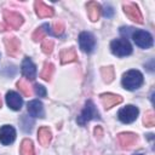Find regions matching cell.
Here are the masks:
<instances>
[{
    "label": "cell",
    "mask_w": 155,
    "mask_h": 155,
    "mask_svg": "<svg viewBox=\"0 0 155 155\" xmlns=\"http://www.w3.org/2000/svg\"><path fill=\"white\" fill-rule=\"evenodd\" d=\"M101 101H102V104L104 105L105 109H110L114 105L120 104L122 102V97L119 94H114V93H102Z\"/></svg>",
    "instance_id": "13"
},
{
    "label": "cell",
    "mask_w": 155,
    "mask_h": 155,
    "mask_svg": "<svg viewBox=\"0 0 155 155\" xmlns=\"http://www.w3.org/2000/svg\"><path fill=\"white\" fill-rule=\"evenodd\" d=\"M4 19H5V23L7 24V27H10L11 29H18L23 24V17L15 11L5 10Z\"/></svg>",
    "instance_id": "8"
},
{
    "label": "cell",
    "mask_w": 155,
    "mask_h": 155,
    "mask_svg": "<svg viewBox=\"0 0 155 155\" xmlns=\"http://www.w3.org/2000/svg\"><path fill=\"white\" fill-rule=\"evenodd\" d=\"M6 103L12 110H21L23 101L18 93H16L15 91H8L6 93Z\"/></svg>",
    "instance_id": "14"
},
{
    "label": "cell",
    "mask_w": 155,
    "mask_h": 155,
    "mask_svg": "<svg viewBox=\"0 0 155 155\" xmlns=\"http://www.w3.org/2000/svg\"><path fill=\"white\" fill-rule=\"evenodd\" d=\"M51 139H52V133H51L50 128L46 127V126L40 127L39 131H38V140H39V143L41 145L46 147V145H48Z\"/></svg>",
    "instance_id": "18"
},
{
    "label": "cell",
    "mask_w": 155,
    "mask_h": 155,
    "mask_svg": "<svg viewBox=\"0 0 155 155\" xmlns=\"http://www.w3.org/2000/svg\"><path fill=\"white\" fill-rule=\"evenodd\" d=\"M111 52L117 57H125L132 53V46L127 39H116L110 44Z\"/></svg>",
    "instance_id": "2"
},
{
    "label": "cell",
    "mask_w": 155,
    "mask_h": 155,
    "mask_svg": "<svg viewBox=\"0 0 155 155\" xmlns=\"http://www.w3.org/2000/svg\"><path fill=\"white\" fill-rule=\"evenodd\" d=\"M22 74L28 78L29 80H34L35 76H36V68H35V64L33 63V61L29 58V57H25L22 62Z\"/></svg>",
    "instance_id": "12"
},
{
    "label": "cell",
    "mask_w": 155,
    "mask_h": 155,
    "mask_svg": "<svg viewBox=\"0 0 155 155\" xmlns=\"http://www.w3.org/2000/svg\"><path fill=\"white\" fill-rule=\"evenodd\" d=\"M92 119H99V113L97 111L93 102L92 101H87L86 104H85L84 110L78 116V124L79 125H85L86 122H88Z\"/></svg>",
    "instance_id": "3"
},
{
    "label": "cell",
    "mask_w": 155,
    "mask_h": 155,
    "mask_svg": "<svg viewBox=\"0 0 155 155\" xmlns=\"http://www.w3.org/2000/svg\"><path fill=\"white\" fill-rule=\"evenodd\" d=\"M121 82H122V86L126 90L133 91V90H137V88H139L142 86L143 75L138 70H128L127 73L124 74Z\"/></svg>",
    "instance_id": "1"
},
{
    "label": "cell",
    "mask_w": 155,
    "mask_h": 155,
    "mask_svg": "<svg viewBox=\"0 0 155 155\" xmlns=\"http://www.w3.org/2000/svg\"><path fill=\"white\" fill-rule=\"evenodd\" d=\"M4 44H5V48H6V52H7L8 56L16 57L21 52V41L16 36L5 38L4 39Z\"/></svg>",
    "instance_id": "9"
},
{
    "label": "cell",
    "mask_w": 155,
    "mask_h": 155,
    "mask_svg": "<svg viewBox=\"0 0 155 155\" xmlns=\"http://www.w3.org/2000/svg\"><path fill=\"white\" fill-rule=\"evenodd\" d=\"M63 31H64V24H63V22L56 21L53 23V25H52V33L54 35H61Z\"/></svg>",
    "instance_id": "27"
},
{
    "label": "cell",
    "mask_w": 155,
    "mask_h": 155,
    "mask_svg": "<svg viewBox=\"0 0 155 155\" xmlns=\"http://www.w3.org/2000/svg\"><path fill=\"white\" fill-rule=\"evenodd\" d=\"M59 58H61V63L62 64H67V63H71V62H75L78 56H76V52L73 47L70 48H64L61 51V54H59Z\"/></svg>",
    "instance_id": "19"
},
{
    "label": "cell",
    "mask_w": 155,
    "mask_h": 155,
    "mask_svg": "<svg viewBox=\"0 0 155 155\" xmlns=\"http://www.w3.org/2000/svg\"><path fill=\"white\" fill-rule=\"evenodd\" d=\"M143 124L147 127H153L155 125V115H154L153 111H147L145 113L144 119H143Z\"/></svg>",
    "instance_id": "25"
},
{
    "label": "cell",
    "mask_w": 155,
    "mask_h": 155,
    "mask_svg": "<svg viewBox=\"0 0 155 155\" xmlns=\"http://www.w3.org/2000/svg\"><path fill=\"white\" fill-rule=\"evenodd\" d=\"M0 30H1V31H4V30H6V29H5V27H4L2 24H0Z\"/></svg>",
    "instance_id": "31"
},
{
    "label": "cell",
    "mask_w": 155,
    "mask_h": 155,
    "mask_svg": "<svg viewBox=\"0 0 155 155\" xmlns=\"http://www.w3.org/2000/svg\"><path fill=\"white\" fill-rule=\"evenodd\" d=\"M79 45H80V48L86 52V53H91L96 46V40H94V36L88 33V31H82L80 35H79Z\"/></svg>",
    "instance_id": "7"
},
{
    "label": "cell",
    "mask_w": 155,
    "mask_h": 155,
    "mask_svg": "<svg viewBox=\"0 0 155 155\" xmlns=\"http://www.w3.org/2000/svg\"><path fill=\"white\" fill-rule=\"evenodd\" d=\"M16 138V130L10 125H4L0 127V142L4 145L13 143Z\"/></svg>",
    "instance_id": "10"
},
{
    "label": "cell",
    "mask_w": 155,
    "mask_h": 155,
    "mask_svg": "<svg viewBox=\"0 0 155 155\" xmlns=\"http://www.w3.org/2000/svg\"><path fill=\"white\" fill-rule=\"evenodd\" d=\"M124 12L125 15L133 22L138 23V24H142L144 21H143V16L140 13V10L139 7L134 4V2H126L124 4Z\"/></svg>",
    "instance_id": "6"
},
{
    "label": "cell",
    "mask_w": 155,
    "mask_h": 155,
    "mask_svg": "<svg viewBox=\"0 0 155 155\" xmlns=\"http://www.w3.org/2000/svg\"><path fill=\"white\" fill-rule=\"evenodd\" d=\"M34 91H35V93H36L39 97H45V96H46V88H45L42 85L35 84V86H34Z\"/></svg>",
    "instance_id": "28"
},
{
    "label": "cell",
    "mask_w": 155,
    "mask_h": 155,
    "mask_svg": "<svg viewBox=\"0 0 155 155\" xmlns=\"http://www.w3.org/2000/svg\"><path fill=\"white\" fill-rule=\"evenodd\" d=\"M41 48H42V52H44V53L50 54V53L52 52V50H53V41L50 40V39L42 41V44H41Z\"/></svg>",
    "instance_id": "26"
},
{
    "label": "cell",
    "mask_w": 155,
    "mask_h": 155,
    "mask_svg": "<svg viewBox=\"0 0 155 155\" xmlns=\"http://www.w3.org/2000/svg\"><path fill=\"white\" fill-rule=\"evenodd\" d=\"M132 39L134 44L142 48H149L153 46V36L145 30H136L132 33Z\"/></svg>",
    "instance_id": "4"
},
{
    "label": "cell",
    "mask_w": 155,
    "mask_h": 155,
    "mask_svg": "<svg viewBox=\"0 0 155 155\" xmlns=\"http://www.w3.org/2000/svg\"><path fill=\"white\" fill-rule=\"evenodd\" d=\"M17 87L23 93V96H25V97H30L31 96V88H30L29 84L24 79H21L19 81H17Z\"/></svg>",
    "instance_id": "23"
},
{
    "label": "cell",
    "mask_w": 155,
    "mask_h": 155,
    "mask_svg": "<svg viewBox=\"0 0 155 155\" xmlns=\"http://www.w3.org/2000/svg\"><path fill=\"white\" fill-rule=\"evenodd\" d=\"M117 142L121 148H131L138 142V136L132 132H122L117 134Z\"/></svg>",
    "instance_id": "11"
},
{
    "label": "cell",
    "mask_w": 155,
    "mask_h": 155,
    "mask_svg": "<svg viewBox=\"0 0 155 155\" xmlns=\"http://www.w3.org/2000/svg\"><path fill=\"white\" fill-rule=\"evenodd\" d=\"M113 13H114V11H113V8H111V7H109V6H108V10L105 8V11H104V15H105L107 17H111V16H113Z\"/></svg>",
    "instance_id": "29"
},
{
    "label": "cell",
    "mask_w": 155,
    "mask_h": 155,
    "mask_svg": "<svg viewBox=\"0 0 155 155\" xmlns=\"http://www.w3.org/2000/svg\"><path fill=\"white\" fill-rule=\"evenodd\" d=\"M28 113L34 117H44L45 116V111H44L42 103L40 101H38V99L30 101L28 103Z\"/></svg>",
    "instance_id": "16"
},
{
    "label": "cell",
    "mask_w": 155,
    "mask_h": 155,
    "mask_svg": "<svg viewBox=\"0 0 155 155\" xmlns=\"http://www.w3.org/2000/svg\"><path fill=\"white\" fill-rule=\"evenodd\" d=\"M21 155H35L33 142L28 138L23 139L21 143Z\"/></svg>",
    "instance_id": "20"
},
{
    "label": "cell",
    "mask_w": 155,
    "mask_h": 155,
    "mask_svg": "<svg viewBox=\"0 0 155 155\" xmlns=\"http://www.w3.org/2000/svg\"><path fill=\"white\" fill-rule=\"evenodd\" d=\"M138 114H139L138 108L130 104V105H126L122 109H120L117 116H119V120L121 122H124V124H131V122H133L138 117Z\"/></svg>",
    "instance_id": "5"
},
{
    "label": "cell",
    "mask_w": 155,
    "mask_h": 155,
    "mask_svg": "<svg viewBox=\"0 0 155 155\" xmlns=\"http://www.w3.org/2000/svg\"><path fill=\"white\" fill-rule=\"evenodd\" d=\"M101 74H102V78H103V80L107 82V84H109V82H111L113 80H114V68L113 67H103L102 69H101Z\"/></svg>",
    "instance_id": "22"
},
{
    "label": "cell",
    "mask_w": 155,
    "mask_h": 155,
    "mask_svg": "<svg viewBox=\"0 0 155 155\" xmlns=\"http://www.w3.org/2000/svg\"><path fill=\"white\" fill-rule=\"evenodd\" d=\"M136 155H142V154H136Z\"/></svg>",
    "instance_id": "33"
},
{
    "label": "cell",
    "mask_w": 155,
    "mask_h": 155,
    "mask_svg": "<svg viewBox=\"0 0 155 155\" xmlns=\"http://www.w3.org/2000/svg\"><path fill=\"white\" fill-rule=\"evenodd\" d=\"M102 133H103L102 128H101L99 126H97V127L94 128V134H96V136H98V137H101V136H102Z\"/></svg>",
    "instance_id": "30"
},
{
    "label": "cell",
    "mask_w": 155,
    "mask_h": 155,
    "mask_svg": "<svg viewBox=\"0 0 155 155\" xmlns=\"http://www.w3.org/2000/svg\"><path fill=\"white\" fill-rule=\"evenodd\" d=\"M1 105H2V102H1V98H0V108H1Z\"/></svg>",
    "instance_id": "32"
},
{
    "label": "cell",
    "mask_w": 155,
    "mask_h": 155,
    "mask_svg": "<svg viewBox=\"0 0 155 155\" xmlns=\"http://www.w3.org/2000/svg\"><path fill=\"white\" fill-rule=\"evenodd\" d=\"M53 71H54V65L52 63H45L42 70H41V79L45 80V81H50L52 75H53Z\"/></svg>",
    "instance_id": "21"
},
{
    "label": "cell",
    "mask_w": 155,
    "mask_h": 155,
    "mask_svg": "<svg viewBox=\"0 0 155 155\" xmlns=\"http://www.w3.org/2000/svg\"><path fill=\"white\" fill-rule=\"evenodd\" d=\"M46 25H47V24H44L42 27H39L38 29L34 30V33H33V35H31V39H33L35 42L41 41V40L45 38V35H46V29H45Z\"/></svg>",
    "instance_id": "24"
},
{
    "label": "cell",
    "mask_w": 155,
    "mask_h": 155,
    "mask_svg": "<svg viewBox=\"0 0 155 155\" xmlns=\"http://www.w3.org/2000/svg\"><path fill=\"white\" fill-rule=\"evenodd\" d=\"M34 6H35V12H36V15H38L40 18L52 17L53 13H54L53 8H52L51 6H48V5H46V4L42 2V1H35Z\"/></svg>",
    "instance_id": "15"
},
{
    "label": "cell",
    "mask_w": 155,
    "mask_h": 155,
    "mask_svg": "<svg viewBox=\"0 0 155 155\" xmlns=\"http://www.w3.org/2000/svg\"><path fill=\"white\" fill-rule=\"evenodd\" d=\"M86 10H87V13H88V18L92 22H97L99 19L101 12H102V8H101L99 4H97L96 1H90L86 5Z\"/></svg>",
    "instance_id": "17"
}]
</instances>
